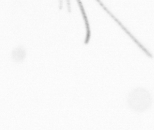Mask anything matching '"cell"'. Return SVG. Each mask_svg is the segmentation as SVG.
Here are the masks:
<instances>
[{
    "label": "cell",
    "mask_w": 154,
    "mask_h": 130,
    "mask_svg": "<svg viewBox=\"0 0 154 130\" xmlns=\"http://www.w3.org/2000/svg\"><path fill=\"white\" fill-rule=\"evenodd\" d=\"M128 100L130 107L140 113L147 110L152 104L150 94L142 88H138L131 91L128 96Z\"/></svg>",
    "instance_id": "obj_1"
}]
</instances>
